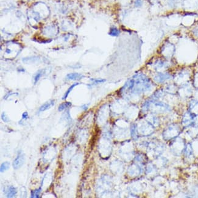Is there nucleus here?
I'll return each mask as SVG.
<instances>
[{
	"label": "nucleus",
	"mask_w": 198,
	"mask_h": 198,
	"mask_svg": "<svg viewBox=\"0 0 198 198\" xmlns=\"http://www.w3.org/2000/svg\"><path fill=\"white\" fill-rule=\"evenodd\" d=\"M79 83H75V84H73V85H71V86L68 89V90L66 91V93H65L64 96H63V99H66V98H67V97L68 96L69 94H70V92H71V91L73 90V89L75 87L77 86V85H79Z\"/></svg>",
	"instance_id": "6"
},
{
	"label": "nucleus",
	"mask_w": 198,
	"mask_h": 198,
	"mask_svg": "<svg viewBox=\"0 0 198 198\" xmlns=\"http://www.w3.org/2000/svg\"><path fill=\"white\" fill-rule=\"evenodd\" d=\"M71 106V103H70V102H65V103H62V104H61V105L59 106L58 110L59 112H62V111L64 110L65 108L70 107Z\"/></svg>",
	"instance_id": "5"
},
{
	"label": "nucleus",
	"mask_w": 198,
	"mask_h": 198,
	"mask_svg": "<svg viewBox=\"0 0 198 198\" xmlns=\"http://www.w3.org/2000/svg\"><path fill=\"white\" fill-rule=\"evenodd\" d=\"M1 118H2V120H3V121H4L5 122H7L9 121L8 117H7V115H6V113H5L4 112H3V113H2V115H1Z\"/></svg>",
	"instance_id": "11"
},
{
	"label": "nucleus",
	"mask_w": 198,
	"mask_h": 198,
	"mask_svg": "<svg viewBox=\"0 0 198 198\" xmlns=\"http://www.w3.org/2000/svg\"><path fill=\"white\" fill-rule=\"evenodd\" d=\"M28 118V112H25L22 114V118L23 119H27Z\"/></svg>",
	"instance_id": "12"
},
{
	"label": "nucleus",
	"mask_w": 198,
	"mask_h": 198,
	"mask_svg": "<svg viewBox=\"0 0 198 198\" xmlns=\"http://www.w3.org/2000/svg\"><path fill=\"white\" fill-rule=\"evenodd\" d=\"M43 70H39L37 73H36V75H35L34 76V84H37L38 81L39 80V79H40V77H42V76L43 75Z\"/></svg>",
	"instance_id": "9"
},
{
	"label": "nucleus",
	"mask_w": 198,
	"mask_h": 198,
	"mask_svg": "<svg viewBox=\"0 0 198 198\" xmlns=\"http://www.w3.org/2000/svg\"><path fill=\"white\" fill-rule=\"evenodd\" d=\"M10 167V163L8 162H5L2 163L1 165V168H0V171L1 172L6 171V170L9 168Z\"/></svg>",
	"instance_id": "7"
},
{
	"label": "nucleus",
	"mask_w": 198,
	"mask_h": 198,
	"mask_svg": "<svg viewBox=\"0 0 198 198\" xmlns=\"http://www.w3.org/2000/svg\"><path fill=\"white\" fill-rule=\"evenodd\" d=\"M119 31L118 29L116 28H112L110 32V35H112V36H118L119 34Z\"/></svg>",
	"instance_id": "10"
},
{
	"label": "nucleus",
	"mask_w": 198,
	"mask_h": 198,
	"mask_svg": "<svg viewBox=\"0 0 198 198\" xmlns=\"http://www.w3.org/2000/svg\"><path fill=\"white\" fill-rule=\"evenodd\" d=\"M25 155L21 152H20L13 162V167L14 169H17L21 168L25 163Z\"/></svg>",
	"instance_id": "1"
},
{
	"label": "nucleus",
	"mask_w": 198,
	"mask_h": 198,
	"mask_svg": "<svg viewBox=\"0 0 198 198\" xmlns=\"http://www.w3.org/2000/svg\"><path fill=\"white\" fill-rule=\"evenodd\" d=\"M41 192V188H40L39 189H37V190H33V191H31V196L30 197L32 198H39L40 196V193Z\"/></svg>",
	"instance_id": "8"
},
{
	"label": "nucleus",
	"mask_w": 198,
	"mask_h": 198,
	"mask_svg": "<svg viewBox=\"0 0 198 198\" xmlns=\"http://www.w3.org/2000/svg\"><path fill=\"white\" fill-rule=\"evenodd\" d=\"M54 105V100L47 102V103H45L44 104H43L40 107L39 112H43V111L49 109L51 107H52Z\"/></svg>",
	"instance_id": "3"
},
{
	"label": "nucleus",
	"mask_w": 198,
	"mask_h": 198,
	"mask_svg": "<svg viewBox=\"0 0 198 198\" xmlns=\"http://www.w3.org/2000/svg\"><path fill=\"white\" fill-rule=\"evenodd\" d=\"M17 193V191H16V188H14V186H9L6 192V196L7 198H13L15 196V195Z\"/></svg>",
	"instance_id": "4"
},
{
	"label": "nucleus",
	"mask_w": 198,
	"mask_h": 198,
	"mask_svg": "<svg viewBox=\"0 0 198 198\" xmlns=\"http://www.w3.org/2000/svg\"><path fill=\"white\" fill-rule=\"evenodd\" d=\"M84 76L80 74L77 73H69L66 75V78L69 80H77L81 79Z\"/></svg>",
	"instance_id": "2"
}]
</instances>
